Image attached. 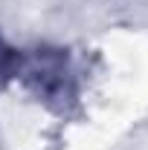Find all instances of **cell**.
<instances>
[{
	"label": "cell",
	"mask_w": 148,
	"mask_h": 150,
	"mask_svg": "<svg viewBox=\"0 0 148 150\" xmlns=\"http://www.w3.org/2000/svg\"><path fill=\"white\" fill-rule=\"evenodd\" d=\"M12 78H18L32 95H38L55 110H64L75 98V78L70 69V58L61 49L41 46V49L18 52Z\"/></svg>",
	"instance_id": "obj_1"
},
{
	"label": "cell",
	"mask_w": 148,
	"mask_h": 150,
	"mask_svg": "<svg viewBox=\"0 0 148 150\" xmlns=\"http://www.w3.org/2000/svg\"><path fill=\"white\" fill-rule=\"evenodd\" d=\"M15 49H9L3 40H0V87L12 78V72H15Z\"/></svg>",
	"instance_id": "obj_2"
}]
</instances>
